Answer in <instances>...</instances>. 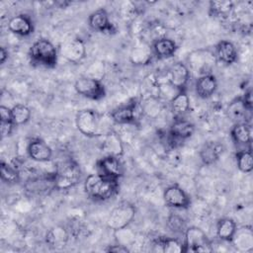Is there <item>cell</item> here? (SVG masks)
I'll return each instance as SVG.
<instances>
[{"instance_id":"obj_1","label":"cell","mask_w":253,"mask_h":253,"mask_svg":"<svg viewBox=\"0 0 253 253\" xmlns=\"http://www.w3.org/2000/svg\"><path fill=\"white\" fill-rule=\"evenodd\" d=\"M87 196L94 201H107L119 191V180L106 177L102 174H91L84 182Z\"/></svg>"},{"instance_id":"obj_2","label":"cell","mask_w":253,"mask_h":253,"mask_svg":"<svg viewBox=\"0 0 253 253\" xmlns=\"http://www.w3.org/2000/svg\"><path fill=\"white\" fill-rule=\"evenodd\" d=\"M77 129L87 137H99L105 133L102 116L95 110H80L75 118Z\"/></svg>"},{"instance_id":"obj_3","label":"cell","mask_w":253,"mask_h":253,"mask_svg":"<svg viewBox=\"0 0 253 253\" xmlns=\"http://www.w3.org/2000/svg\"><path fill=\"white\" fill-rule=\"evenodd\" d=\"M29 55L35 64L53 68L56 66L58 52L54 44L46 39H39L30 47Z\"/></svg>"},{"instance_id":"obj_4","label":"cell","mask_w":253,"mask_h":253,"mask_svg":"<svg viewBox=\"0 0 253 253\" xmlns=\"http://www.w3.org/2000/svg\"><path fill=\"white\" fill-rule=\"evenodd\" d=\"M187 61L188 64L186 65L188 66L190 73L195 74L199 78L211 73L216 62V57L214 52L210 49L200 48L192 51L188 55Z\"/></svg>"},{"instance_id":"obj_5","label":"cell","mask_w":253,"mask_h":253,"mask_svg":"<svg viewBox=\"0 0 253 253\" xmlns=\"http://www.w3.org/2000/svg\"><path fill=\"white\" fill-rule=\"evenodd\" d=\"M56 189L68 190L79 183L81 179V170L74 160H66L58 165L55 172Z\"/></svg>"},{"instance_id":"obj_6","label":"cell","mask_w":253,"mask_h":253,"mask_svg":"<svg viewBox=\"0 0 253 253\" xmlns=\"http://www.w3.org/2000/svg\"><path fill=\"white\" fill-rule=\"evenodd\" d=\"M135 212L136 211L132 204L123 202L111 211L107 218V226L114 231L122 230L133 220Z\"/></svg>"},{"instance_id":"obj_7","label":"cell","mask_w":253,"mask_h":253,"mask_svg":"<svg viewBox=\"0 0 253 253\" xmlns=\"http://www.w3.org/2000/svg\"><path fill=\"white\" fill-rule=\"evenodd\" d=\"M185 252H211V243L203 229L197 226L187 227L184 232Z\"/></svg>"},{"instance_id":"obj_8","label":"cell","mask_w":253,"mask_h":253,"mask_svg":"<svg viewBox=\"0 0 253 253\" xmlns=\"http://www.w3.org/2000/svg\"><path fill=\"white\" fill-rule=\"evenodd\" d=\"M75 91L90 100H101L106 96V88L101 80L89 77V76H81L76 79L74 83Z\"/></svg>"},{"instance_id":"obj_9","label":"cell","mask_w":253,"mask_h":253,"mask_svg":"<svg viewBox=\"0 0 253 253\" xmlns=\"http://www.w3.org/2000/svg\"><path fill=\"white\" fill-rule=\"evenodd\" d=\"M25 189L32 195H47L51 191L56 189L55 174L50 173L48 175L31 178L27 180L25 184Z\"/></svg>"},{"instance_id":"obj_10","label":"cell","mask_w":253,"mask_h":253,"mask_svg":"<svg viewBox=\"0 0 253 253\" xmlns=\"http://www.w3.org/2000/svg\"><path fill=\"white\" fill-rule=\"evenodd\" d=\"M191 77L188 66L183 62L173 63L166 72V78L168 83L177 91L186 89V85Z\"/></svg>"},{"instance_id":"obj_11","label":"cell","mask_w":253,"mask_h":253,"mask_svg":"<svg viewBox=\"0 0 253 253\" xmlns=\"http://www.w3.org/2000/svg\"><path fill=\"white\" fill-rule=\"evenodd\" d=\"M163 199L168 207L174 209H188L191 205L189 195L177 184L170 185L164 190Z\"/></svg>"},{"instance_id":"obj_12","label":"cell","mask_w":253,"mask_h":253,"mask_svg":"<svg viewBox=\"0 0 253 253\" xmlns=\"http://www.w3.org/2000/svg\"><path fill=\"white\" fill-rule=\"evenodd\" d=\"M60 54L69 62L78 63L86 56L85 43L79 38L70 39L61 44Z\"/></svg>"},{"instance_id":"obj_13","label":"cell","mask_w":253,"mask_h":253,"mask_svg":"<svg viewBox=\"0 0 253 253\" xmlns=\"http://www.w3.org/2000/svg\"><path fill=\"white\" fill-rule=\"evenodd\" d=\"M98 173L106 177L119 180L123 175V166L118 156L105 155L97 162Z\"/></svg>"},{"instance_id":"obj_14","label":"cell","mask_w":253,"mask_h":253,"mask_svg":"<svg viewBox=\"0 0 253 253\" xmlns=\"http://www.w3.org/2000/svg\"><path fill=\"white\" fill-rule=\"evenodd\" d=\"M29 157L37 162H46L51 159L52 150L49 145L41 138H34L30 140L27 146Z\"/></svg>"},{"instance_id":"obj_15","label":"cell","mask_w":253,"mask_h":253,"mask_svg":"<svg viewBox=\"0 0 253 253\" xmlns=\"http://www.w3.org/2000/svg\"><path fill=\"white\" fill-rule=\"evenodd\" d=\"M112 120L119 125L134 124L138 118V104L135 101L120 107L111 113Z\"/></svg>"},{"instance_id":"obj_16","label":"cell","mask_w":253,"mask_h":253,"mask_svg":"<svg viewBox=\"0 0 253 253\" xmlns=\"http://www.w3.org/2000/svg\"><path fill=\"white\" fill-rule=\"evenodd\" d=\"M88 25L95 32L109 34L115 32V28L110 22L108 12L103 8L98 9L90 14L88 18Z\"/></svg>"},{"instance_id":"obj_17","label":"cell","mask_w":253,"mask_h":253,"mask_svg":"<svg viewBox=\"0 0 253 253\" xmlns=\"http://www.w3.org/2000/svg\"><path fill=\"white\" fill-rule=\"evenodd\" d=\"M8 29L15 35L26 37L34 32V24L28 15L18 14L8 21Z\"/></svg>"},{"instance_id":"obj_18","label":"cell","mask_w":253,"mask_h":253,"mask_svg":"<svg viewBox=\"0 0 253 253\" xmlns=\"http://www.w3.org/2000/svg\"><path fill=\"white\" fill-rule=\"evenodd\" d=\"M214 55L216 60L225 65L233 64L237 60V49L235 45L229 41H220L217 42L214 48Z\"/></svg>"},{"instance_id":"obj_19","label":"cell","mask_w":253,"mask_h":253,"mask_svg":"<svg viewBox=\"0 0 253 253\" xmlns=\"http://www.w3.org/2000/svg\"><path fill=\"white\" fill-rule=\"evenodd\" d=\"M195 131V126L190 121L182 118H176L172 123L169 134L178 141H183L190 138Z\"/></svg>"},{"instance_id":"obj_20","label":"cell","mask_w":253,"mask_h":253,"mask_svg":"<svg viewBox=\"0 0 253 253\" xmlns=\"http://www.w3.org/2000/svg\"><path fill=\"white\" fill-rule=\"evenodd\" d=\"M216 88L217 80L212 73L199 77L195 85L196 93L201 99H208L211 97L216 91Z\"/></svg>"},{"instance_id":"obj_21","label":"cell","mask_w":253,"mask_h":253,"mask_svg":"<svg viewBox=\"0 0 253 253\" xmlns=\"http://www.w3.org/2000/svg\"><path fill=\"white\" fill-rule=\"evenodd\" d=\"M177 49V43L173 40L166 37L159 38L152 42V51L159 59L173 56Z\"/></svg>"},{"instance_id":"obj_22","label":"cell","mask_w":253,"mask_h":253,"mask_svg":"<svg viewBox=\"0 0 253 253\" xmlns=\"http://www.w3.org/2000/svg\"><path fill=\"white\" fill-rule=\"evenodd\" d=\"M102 142V150L106 153V155H114L120 157L124 153V146L120 136L117 132L113 130H109L107 133L103 135Z\"/></svg>"},{"instance_id":"obj_23","label":"cell","mask_w":253,"mask_h":253,"mask_svg":"<svg viewBox=\"0 0 253 253\" xmlns=\"http://www.w3.org/2000/svg\"><path fill=\"white\" fill-rule=\"evenodd\" d=\"M223 145L217 141H209L200 150V157L205 165L215 163L223 152Z\"/></svg>"},{"instance_id":"obj_24","label":"cell","mask_w":253,"mask_h":253,"mask_svg":"<svg viewBox=\"0 0 253 253\" xmlns=\"http://www.w3.org/2000/svg\"><path fill=\"white\" fill-rule=\"evenodd\" d=\"M249 111L250 109L246 106L242 97H238L228 104L226 108V115L235 124L244 123Z\"/></svg>"},{"instance_id":"obj_25","label":"cell","mask_w":253,"mask_h":253,"mask_svg":"<svg viewBox=\"0 0 253 253\" xmlns=\"http://www.w3.org/2000/svg\"><path fill=\"white\" fill-rule=\"evenodd\" d=\"M230 135L235 144L238 145H249L252 141V131L251 126L246 122L235 124L231 130Z\"/></svg>"},{"instance_id":"obj_26","label":"cell","mask_w":253,"mask_h":253,"mask_svg":"<svg viewBox=\"0 0 253 253\" xmlns=\"http://www.w3.org/2000/svg\"><path fill=\"white\" fill-rule=\"evenodd\" d=\"M233 11V3L228 0L210 1L209 13L211 17L217 19H227Z\"/></svg>"},{"instance_id":"obj_27","label":"cell","mask_w":253,"mask_h":253,"mask_svg":"<svg viewBox=\"0 0 253 253\" xmlns=\"http://www.w3.org/2000/svg\"><path fill=\"white\" fill-rule=\"evenodd\" d=\"M170 106L172 112L177 116V118H181V116L189 111L190 98L186 92V89L179 90L173 96V98L170 100Z\"/></svg>"},{"instance_id":"obj_28","label":"cell","mask_w":253,"mask_h":253,"mask_svg":"<svg viewBox=\"0 0 253 253\" xmlns=\"http://www.w3.org/2000/svg\"><path fill=\"white\" fill-rule=\"evenodd\" d=\"M68 230L63 226H54L47 231L45 241L51 247H63L68 240Z\"/></svg>"},{"instance_id":"obj_29","label":"cell","mask_w":253,"mask_h":253,"mask_svg":"<svg viewBox=\"0 0 253 253\" xmlns=\"http://www.w3.org/2000/svg\"><path fill=\"white\" fill-rule=\"evenodd\" d=\"M236 229V223L232 218L223 217L216 224V235L220 240L231 242Z\"/></svg>"},{"instance_id":"obj_30","label":"cell","mask_w":253,"mask_h":253,"mask_svg":"<svg viewBox=\"0 0 253 253\" xmlns=\"http://www.w3.org/2000/svg\"><path fill=\"white\" fill-rule=\"evenodd\" d=\"M231 242H233L240 250H251L253 246V234L251 228L245 227L243 229H236Z\"/></svg>"},{"instance_id":"obj_31","label":"cell","mask_w":253,"mask_h":253,"mask_svg":"<svg viewBox=\"0 0 253 253\" xmlns=\"http://www.w3.org/2000/svg\"><path fill=\"white\" fill-rule=\"evenodd\" d=\"M154 244L160 245L161 251L166 253H178L185 252L184 243L180 242L174 237H159L154 241Z\"/></svg>"},{"instance_id":"obj_32","label":"cell","mask_w":253,"mask_h":253,"mask_svg":"<svg viewBox=\"0 0 253 253\" xmlns=\"http://www.w3.org/2000/svg\"><path fill=\"white\" fill-rule=\"evenodd\" d=\"M237 168L243 173H250L253 169V155L251 147L248 149H241L236 152Z\"/></svg>"},{"instance_id":"obj_33","label":"cell","mask_w":253,"mask_h":253,"mask_svg":"<svg viewBox=\"0 0 253 253\" xmlns=\"http://www.w3.org/2000/svg\"><path fill=\"white\" fill-rule=\"evenodd\" d=\"M12 121L14 126H22L27 124L31 119V110L23 104H16L11 109Z\"/></svg>"},{"instance_id":"obj_34","label":"cell","mask_w":253,"mask_h":253,"mask_svg":"<svg viewBox=\"0 0 253 253\" xmlns=\"http://www.w3.org/2000/svg\"><path fill=\"white\" fill-rule=\"evenodd\" d=\"M0 173L2 181L8 185L17 184L20 181V173L17 168L4 161H1Z\"/></svg>"},{"instance_id":"obj_35","label":"cell","mask_w":253,"mask_h":253,"mask_svg":"<svg viewBox=\"0 0 253 253\" xmlns=\"http://www.w3.org/2000/svg\"><path fill=\"white\" fill-rule=\"evenodd\" d=\"M167 225H168L169 229L174 233H183L184 234V232L187 228L185 220L181 216L176 215V214H172L168 217Z\"/></svg>"},{"instance_id":"obj_36","label":"cell","mask_w":253,"mask_h":253,"mask_svg":"<svg viewBox=\"0 0 253 253\" xmlns=\"http://www.w3.org/2000/svg\"><path fill=\"white\" fill-rule=\"evenodd\" d=\"M13 127H14L13 122H2V121H1L0 131H1V136H2V138L9 136V135L12 133Z\"/></svg>"},{"instance_id":"obj_37","label":"cell","mask_w":253,"mask_h":253,"mask_svg":"<svg viewBox=\"0 0 253 253\" xmlns=\"http://www.w3.org/2000/svg\"><path fill=\"white\" fill-rule=\"evenodd\" d=\"M0 120L2 122H13L10 108L3 105L0 106Z\"/></svg>"},{"instance_id":"obj_38","label":"cell","mask_w":253,"mask_h":253,"mask_svg":"<svg viewBox=\"0 0 253 253\" xmlns=\"http://www.w3.org/2000/svg\"><path fill=\"white\" fill-rule=\"evenodd\" d=\"M107 252H115V253H126L129 250L126 248V246L122 245V244H117V245H110L107 249Z\"/></svg>"},{"instance_id":"obj_39","label":"cell","mask_w":253,"mask_h":253,"mask_svg":"<svg viewBox=\"0 0 253 253\" xmlns=\"http://www.w3.org/2000/svg\"><path fill=\"white\" fill-rule=\"evenodd\" d=\"M7 58H8V50L4 46H1V48H0V62H1V64H4Z\"/></svg>"}]
</instances>
